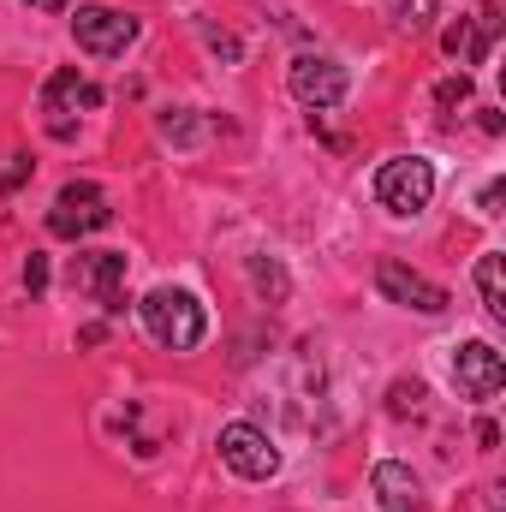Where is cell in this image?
<instances>
[{"label":"cell","mask_w":506,"mask_h":512,"mask_svg":"<svg viewBox=\"0 0 506 512\" xmlns=\"http://www.w3.org/2000/svg\"><path fill=\"white\" fill-rule=\"evenodd\" d=\"M215 447H221V465H227L233 477H245V483H268V477L280 471V447H274L256 423H227Z\"/></svg>","instance_id":"5"},{"label":"cell","mask_w":506,"mask_h":512,"mask_svg":"<svg viewBox=\"0 0 506 512\" xmlns=\"http://www.w3.org/2000/svg\"><path fill=\"white\" fill-rule=\"evenodd\" d=\"M24 179H30V155H12V167H6V179H0V191L12 197V191H18Z\"/></svg>","instance_id":"17"},{"label":"cell","mask_w":506,"mask_h":512,"mask_svg":"<svg viewBox=\"0 0 506 512\" xmlns=\"http://www.w3.org/2000/svg\"><path fill=\"white\" fill-rule=\"evenodd\" d=\"M72 286L96 298L108 316H120L126 310V251H84L72 262Z\"/></svg>","instance_id":"7"},{"label":"cell","mask_w":506,"mask_h":512,"mask_svg":"<svg viewBox=\"0 0 506 512\" xmlns=\"http://www.w3.org/2000/svg\"><path fill=\"white\" fill-rule=\"evenodd\" d=\"M435 6H441V0H393V24H399V30H423V24L435 18Z\"/></svg>","instance_id":"14"},{"label":"cell","mask_w":506,"mask_h":512,"mask_svg":"<svg viewBox=\"0 0 506 512\" xmlns=\"http://www.w3.org/2000/svg\"><path fill=\"white\" fill-rule=\"evenodd\" d=\"M495 30H501V12H495V6H483L477 18H459V24L441 36V48H447L459 66H483V60H489V42H495Z\"/></svg>","instance_id":"11"},{"label":"cell","mask_w":506,"mask_h":512,"mask_svg":"<svg viewBox=\"0 0 506 512\" xmlns=\"http://www.w3.org/2000/svg\"><path fill=\"white\" fill-rule=\"evenodd\" d=\"M376 286H381V298H387V304H405V310H423V316H441V310H447V286H435V280L411 274L405 262H381Z\"/></svg>","instance_id":"9"},{"label":"cell","mask_w":506,"mask_h":512,"mask_svg":"<svg viewBox=\"0 0 506 512\" xmlns=\"http://www.w3.org/2000/svg\"><path fill=\"white\" fill-rule=\"evenodd\" d=\"M453 382H459V393L465 399H495L506 387V358L489 346V340H471V346H459V358H453Z\"/></svg>","instance_id":"8"},{"label":"cell","mask_w":506,"mask_h":512,"mask_svg":"<svg viewBox=\"0 0 506 512\" xmlns=\"http://www.w3.org/2000/svg\"><path fill=\"white\" fill-rule=\"evenodd\" d=\"M495 209H501V179H495V185H483V215H495Z\"/></svg>","instance_id":"20"},{"label":"cell","mask_w":506,"mask_h":512,"mask_svg":"<svg viewBox=\"0 0 506 512\" xmlns=\"http://www.w3.org/2000/svg\"><path fill=\"white\" fill-rule=\"evenodd\" d=\"M286 90H292V102H304L310 114H328V108L346 102L352 78H346V66L328 60V54H298L292 72H286Z\"/></svg>","instance_id":"4"},{"label":"cell","mask_w":506,"mask_h":512,"mask_svg":"<svg viewBox=\"0 0 506 512\" xmlns=\"http://www.w3.org/2000/svg\"><path fill=\"white\" fill-rule=\"evenodd\" d=\"M370 489H376L381 512H417V507H423V489H417V477H411L405 465H393V459H381V465H376Z\"/></svg>","instance_id":"12"},{"label":"cell","mask_w":506,"mask_h":512,"mask_svg":"<svg viewBox=\"0 0 506 512\" xmlns=\"http://www.w3.org/2000/svg\"><path fill=\"white\" fill-rule=\"evenodd\" d=\"M477 292L489 304V316H506V280H501V251H489L477 262Z\"/></svg>","instance_id":"13"},{"label":"cell","mask_w":506,"mask_h":512,"mask_svg":"<svg viewBox=\"0 0 506 512\" xmlns=\"http://www.w3.org/2000/svg\"><path fill=\"white\" fill-rule=\"evenodd\" d=\"M465 96H471V78H465V72H459V78H447V84H435V102H441V108H459Z\"/></svg>","instance_id":"15"},{"label":"cell","mask_w":506,"mask_h":512,"mask_svg":"<svg viewBox=\"0 0 506 512\" xmlns=\"http://www.w3.org/2000/svg\"><path fill=\"white\" fill-rule=\"evenodd\" d=\"M72 36H78L84 54L114 60V54H126L131 42H137V18L120 12V6H78L72 12Z\"/></svg>","instance_id":"6"},{"label":"cell","mask_w":506,"mask_h":512,"mask_svg":"<svg viewBox=\"0 0 506 512\" xmlns=\"http://www.w3.org/2000/svg\"><path fill=\"white\" fill-rule=\"evenodd\" d=\"M251 280H256V286H274V298L286 292V274H280L274 262H251Z\"/></svg>","instance_id":"16"},{"label":"cell","mask_w":506,"mask_h":512,"mask_svg":"<svg viewBox=\"0 0 506 512\" xmlns=\"http://www.w3.org/2000/svg\"><path fill=\"white\" fill-rule=\"evenodd\" d=\"M24 286H30V292H48V256H30V262H24Z\"/></svg>","instance_id":"18"},{"label":"cell","mask_w":506,"mask_h":512,"mask_svg":"<svg viewBox=\"0 0 506 512\" xmlns=\"http://www.w3.org/2000/svg\"><path fill=\"white\" fill-rule=\"evenodd\" d=\"M435 197V167L423 155H393L376 173V203L387 215H423Z\"/></svg>","instance_id":"2"},{"label":"cell","mask_w":506,"mask_h":512,"mask_svg":"<svg viewBox=\"0 0 506 512\" xmlns=\"http://www.w3.org/2000/svg\"><path fill=\"white\" fill-rule=\"evenodd\" d=\"M417 399H423V387H417V382H411V387L399 382V387H393V417H405V411H417Z\"/></svg>","instance_id":"19"},{"label":"cell","mask_w":506,"mask_h":512,"mask_svg":"<svg viewBox=\"0 0 506 512\" xmlns=\"http://www.w3.org/2000/svg\"><path fill=\"white\" fill-rule=\"evenodd\" d=\"M42 108H48V131H54V137H72V120H66V114H78V108H102V90L84 84L78 72H54V78L42 84Z\"/></svg>","instance_id":"10"},{"label":"cell","mask_w":506,"mask_h":512,"mask_svg":"<svg viewBox=\"0 0 506 512\" xmlns=\"http://www.w3.org/2000/svg\"><path fill=\"white\" fill-rule=\"evenodd\" d=\"M137 316H143L149 340L167 346V352H191V346H203V334H209V316H203V304H197L185 286H155V292L137 304Z\"/></svg>","instance_id":"1"},{"label":"cell","mask_w":506,"mask_h":512,"mask_svg":"<svg viewBox=\"0 0 506 512\" xmlns=\"http://www.w3.org/2000/svg\"><path fill=\"white\" fill-rule=\"evenodd\" d=\"M108 221H114V203H108V191L90 185V179L60 185V197H54V209H48V233H54V239H90V233H102Z\"/></svg>","instance_id":"3"}]
</instances>
